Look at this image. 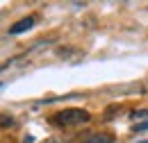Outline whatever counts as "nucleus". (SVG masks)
<instances>
[{
  "label": "nucleus",
  "mask_w": 148,
  "mask_h": 143,
  "mask_svg": "<svg viewBox=\"0 0 148 143\" xmlns=\"http://www.w3.org/2000/svg\"><path fill=\"white\" fill-rule=\"evenodd\" d=\"M55 118H57V123H62V125H80V123L89 121V111H84V109H64V111L57 114Z\"/></svg>",
  "instance_id": "f257e3e1"
},
{
  "label": "nucleus",
  "mask_w": 148,
  "mask_h": 143,
  "mask_svg": "<svg viewBox=\"0 0 148 143\" xmlns=\"http://www.w3.org/2000/svg\"><path fill=\"white\" fill-rule=\"evenodd\" d=\"M32 25H34V18L27 16V18H23V20H18V23H14V25L9 27V34H21V32H27Z\"/></svg>",
  "instance_id": "f03ea898"
},
{
  "label": "nucleus",
  "mask_w": 148,
  "mask_h": 143,
  "mask_svg": "<svg viewBox=\"0 0 148 143\" xmlns=\"http://www.w3.org/2000/svg\"><path fill=\"white\" fill-rule=\"evenodd\" d=\"M112 141H114V136H110V134H91L82 143H112Z\"/></svg>",
  "instance_id": "7ed1b4c3"
},
{
  "label": "nucleus",
  "mask_w": 148,
  "mask_h": 143,
  "mask_svg": "<svg viewBox=\"0 0 148 143\" xmlns=\"http://www.w3.org/2000/svg\"><path fill=\"white\" fill-rule=\"evenodd\" d=\"M144 129H148V121H146V123H139V125H134V132H144Z\"/></svg>",
  "instance_id": "20e7f679"
},
{
  "label": "nucleus",
  "mask_w": 148,
  "mask_h": 143,
  "mask_svg": "<svg viewBox=\"0 0 148 143\" xmlns=\"http://www.w3.org/2000/svg\"><path fill=\"white\" fill-rule=\"evenodd\" d=\"M14 121H7V116H0V125H12Z\"/></svg>",
  "instance_id": "39448f33"
},
{
  "label": "nucleus",
  "mask_w": 148,
  "mask_h": 143,
  "mask_svg": "<svg viewBox=\"0 0 148 143\" xmlns=\"http://www.w3.org/2000/svg\"><path fill=\"white\" fill-rule=\"evenodd\" d=\"M23 143H34V139H32V136H30V134H27V136H25V139H23Z\"/></svg>",
  "instance_id": "423d86ee"
},
{
  "label": "nucleus",
  "mask_w": 148,
  "mask_h": 143,
  "mask_svg": "<svg viewBox=\"0 0 148 143\" xmlns=\"http://www.w3.org/2000/svg\"><path fill=\"white\" fill-rule=\"evenodd\" d=\"M50 143H64V141H50Z\"/></svg>",
  "instance_id": "0eeeda50"
},
{
  "label": "nucleus",
  "mask_w": 148,
  "mask_h": 143,
  "mask_svg": "<svg viewBox=\"0 0 148 143\" xmlns=\"http://www.w3.org/2000/svg\"><path fill=\"white\" fill-rule=\"evenodd\" d=\"M141 143H148V141H141Z\"/></svg>",
  "instance_id": "6e6552de"
},
{
  "label": "nucleus",
  "mask_w": 148,
  "mask_h": 143,
  "mask_svg": "<svg viewBox=\"0 0 148 143\" xmlns=\"http://www.w3.org/2000/svg\"><path fill=\"white\" fill-rule=\"evenodd\" d=\"M0 86H2V84H0Z\"/></svg>",
  "instance_id": "1a4fd4ad"
}]
</instances>
